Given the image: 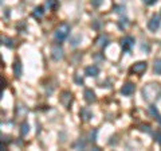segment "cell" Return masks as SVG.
Here are the masks:
<instances>
[{"label": "cell", "instance_id": "6da1fadb", "mask_svg": "<svg viewBox=\"0 0 161 151\" xmlns=\"http://www.w3.org/2000/svg\"><path fill=\"white\" fill-rule=\"evenodd\" d=\"M161 94V86L160 84H156V82H151L148 85H145L142 88V97L144 100L146 101H155L157 97Z\"/></svg>", "mask_w": 161, "mask_h": 151}, {"label": "cell", "instance_id": "7a4b0ae2", "mask_svg": "<svg viewBox=\"0 0 161 151\" xmlns=\"http://www.w3.org/2000/svg\"><path fill=\"white\" fill-rule=\"evenodd\" d=\"M70 34V26L67 23H62L55 28V32H54V38H55L57 42H62L67 38V35Z\"/></svg>", "mask_w": 161, "mask_h": 151}, {"label": "cell", "instance_id": "3957f363", "mask_svg": "<svg viewBox=\"0 0 161 151\" xmlns=\"http://www.w3.org/2000/svg\"><path fill=\"white\" fill-rule=\"evenodd\" d=\"M134 38L132 35H126V36H124L122 39H121V46H122V50L124 51H130L132 50V47L134 46Z\"/></svg>", "mask_w": 161, "mask_h": 151}, {"label": "cell", "instance_id": "277c9868", "mask_svg": "<svg viewBox=\"0 0 161 151\" xmlns=\"http://www.w3.org/2000/svg\"><path fill=\"white\" fill-rule=\"evenodd\" d=\"M63 49H62V46L59 45H55L51 47V57H53L54 61H61L62 58H63Z\"/></svg>", "mask_w": 161, "mask_h": 151}, {"label": "cell", "instance_id": "5b68a950", "mask_svg": "<svg viewBox=\"0 0 161 151\" xmlns=\"http://www.w3.org/2000/svg\"><path fill=\"white\" fill-rule=\"evenodd\" d=\"M146 68H148V64L145 61H140V62H136L133 66H132V72L136 73V74L141 76L142 73H145Z\"/></svg>", "mask_w": 161, "mask_h": 151}, {"label": "cell", "instance_id": "8992f818", "mask_svg": "<svg viewBox=\"0 0 161 151\" xmlns=\"http://www.w3.org/2000/svg\"><path fill=\"white\" fill-rule=\"evenodd\" d=\"M160 23H161L160 16L159 15H153L152 19L148 22V28L151 31H157L159 30V27H160Z\"/></svg>", "mask_w": 161, "mask_h": 151}, {"label": "cell", "instance_id": "52a82bcc", "mask_svg": "<svg viewBox=\"0 0 161 151\" xmlns=\"http://www.w3.org/2000/svg\"><path fill=\"white\" fill-rule=\"evenodd\" d=\"M71 100H73V97H71V93H70V92H63V93H62L61 101H62V104H63L66 108H70Z\"/></svg>", "mask_w": 161, "mask_h": 151}, {"label": "cell", "instance_id": "ba28073f", "mask_svg": "<svg viewBox=\"0 0 161 151\" xmlns=\"http://www.w3.org/2000/svg\"><path fill=\"white\" fill-rule=\"evenodd\" d=\"M134 92V84L133 82H126L125 85L121 88V93L124 96H130Z\"/></svg>", "mask_w": 161, "mask_h": 151}, {"label": "cell", "instance_id": "9c48e42d", "mask_svg": "<svg viewBox=\"0 0 161 151\" xmlns=\"http://www.w3.org/2000/svg\"><path fill=\"white\" fill-rule=\"evenodd\" d=\"M85 74L89 76V77H97L100 74V69H98V66L96 65H91V66H87L85 69Z\"/></svg>", "mask_w": 161, "mask_h": 151}, {"label": "cell", "instance_id": "30bf717a", "mask_svg": "<svg viewBox=\"0 0 161 151\" xmlns=\"http://www.w3.org/2000/svg\"><path fill=\"white\" fill-rule=\"evenodd\" d=\"M83 97H85V100L89 103V104H91V103H94L97 100L96 93H94V90H91V89H85V92H83Z\"/></svg>", "mask_w": 161, "mask_h": 151}, {"label": "cell", "instance_id": "8fae6325", "mask_svg": "<svg viewBox=\"0 0 161 151\" xmlns=\"http://www.w3.org/2000/svg\"><path fill=\"white\" fill-rule=\"evenodd\" d=\"M12 69H14V74H15V77H18V78L22 77V74H23V66H22V64L19 61H15Z\"/></svg>", "mask_w": 161, "mask_h": 151}, {"label": "cell", "instance_id": "7c38bea8", "mask_svg": "<svg viewBox=\"0 0 161 151\" xmlns=\"http://www.w3.org/2000/svg\"><path fill=\"white\" fill-rule=\"evenodd\" d=\"M79 115H80V117H82V119L85 120V121L90 120L91 117H93V113H91V112H90V111H89V109H87V108H83L82 111L79 112Z\"/></svg>", "mask_w": 161, "mask_h": 151}, {"label": "cell", "instance_id": "4fadbf2b", "mask_svg": "<svg viewBox=\"0 0 161 151\" xmlns=\"http://www.w3.org/2000/svg\"><path fill=\"white\" fill-rule=\"evenodd\" d=\"M97 45L100 46V47H105V46H108L109 45V38L106 35H101L100 38L97 39Z\"/></svg>", "mask_w": 161, "mask_h": 151}, {"label": "cell", "instance_id": "5bb4252c", "mask_svg": "<svg viewBox=\"0 0 161 151\" xmlns=\"http://www.w3.org/2000/svg\"><path fill=\"white\" fill-rule=\"evenodd\" d=\"M43 14H45V10H43V7H35L34 11H32V16L34 18H42Z\"/></svg>", "mask_w": 161, "mask_h": 151}, {"label": "cell", "instance_id": "9a60e30c", "mask_svg": "<svg viewBox=\"0 0 161 151\" xmlns=\"http://www.w3.org/2000/svg\"><path fill=\"white\" fill-rule=\"evenodd\" d=\"M148 112H149V115H151L152 117H157V119H159V117H160L159 109H157L155 105H149V108H148Z\"/></svg>", "mask_w": 161, "mask_h": 151}, {"label": "cell", "instance_id": "2e32d148", "mask_svg": "<svg viewBox=\"0 0 161 151\" xmlns=\"http://www.w3.org/2000/svg\"><path fill=\"white\" fill-rule=\"evenodd\" d=\"M153 70H155L156 74H161V58L155 61V65H153Z\"/></svg>", "mask_w": 161, "mask_h": 151}, {"label": "cell", "instance_id": "e0dca14e", "mask_svg": "<svg viewBox=\"0 0 161 151\" xmlns=\"http://www.w3.org/2000/svg\"><path fill=\"white\" fill-rule=\"evenodd\" d=\"M46 7L49 10H57L58 0H47V2H46Z\"/></svg>", "mask_w": 161, "mask_h": 151}, {"label": "cell", "instance_id": "ac0fdd59", "mask_svg": "<svg viewBox=\"0 0 161 151\" xmlns=\"http://www.w3.org/2000/svg\"><path fill=\"white\" fill-rule=\"evenodd\" d=\"M28 131H30V126H28L27 123H22V126H20V134L24 136V135L28 134Z\"/></svg>", "mask_w": 161, "mask_h": 151}, {"label": "cell", "instance_id": "d6986e66", "mask_svg": "<svg viewBox=\"0 0 161 151\" xmlns=\"http://www.w3.org/2000/svg\"><path fill=\"white\" fill-rule=\"evenodd\" d=\"M2 40H3V45H6L7 47H12L14 46L12 45V39H11V38H4V36H3Z\"/></svg>", "mask_w": 161, "mask_h": 151}, {"label": "cell", "instance_id": "ffe728a7", "mask_svg": "<svg viewBox=\"0 0 161 151\" xmlns=\"http://www.w3.org/2000/svg\"><path fill=\"white\" fill-rule=\"evenodd\" d=\"M91 2V6H94V7H100L102 4V2L104 0H90Z\"/></svg>", "mask_w": 161, "mask_h": 151}, {"label": "cell", "instance_id": "44dd1931", "mask_svg": "<svg viewBox=\"0 0 161 151\" xmlns=\"http://www.w3.org/2000/svg\"><path fill=\"white\" fill-rule=\"evenodd\" d=\"M74 147H75V149H77V147H80V149H83V147H85V142H83V141H79L78 143H75Z\"/></svg>", "mask_w": 161, "mask_h": 151}, {"label": "cell", "instance_id": "7402d4cb", "mask_svg": "<svg viewBox=\"0 0 161 151\" xmlns=\"http://www.w3.org/2000/svg\"><path fill=\"white\" fill-rule=\"evenodd\" d=\"M142 2H144L146 6H152V4H155L157 0H142Z\"/></svg>", "mask_w": 161, "mask_h": 151}, {"label": "cell", "instance_id": "603a6c76", "mask_svg": "<svg viewBox=\"0 0 161 151\" xmlns=\"http://www.w3.org/2000/svg\"><path fill=\"white\" fill-rule=\"evenodd\" d=\"M149 128H151L149 126H141L140 130H141V131H146V132H151V130H149Z\"/></svg>", "mask_w": 161, "mask_h": 151}, {"label": "cell", "instance_id": "cb8c5ba5", "mask_svg": "<svg viewBox=\"0 0 161 151\" xmlns=\"http://www.w3.org/2000/svg\"><path fill=\"white\" fill-rule=\"evenodd\" d=\"M156 141H157V143L161 146V134H156Z\"/></svg>", "mask_w": 161, "mask_h": 151}, {"label": "cell", "instance_id": "d4e9b609", "mask_svg": "<svg viewBox=\"0 0 161 151\" xmlns=\"http://www.w3.org/2000/svg\"><path fill=\"white\" fill-rule=\"evenodd\" d=\"M75 80H77V82H78V84H82V82H83V80H82V78H78L77 76H75Z\"/></svg>", "mask_w": 161, "mask_h": 151}, {"label": "cell", "instance_id": "484cf974", "mask_svg": "<svg viewBox=\"0 0 161 151\" xmlns=\"http://www.w3.org/2000/svg\"><path fill=\"white\" fill-rule=\"evenodd\" d=\"M159 123H160V124H161V116H160V117H159Z\"/></svg>", "mask_w": 161, "mask_h": 151}]
</instances>
